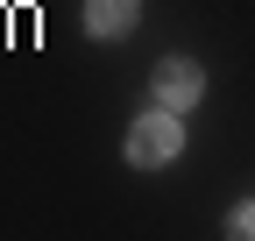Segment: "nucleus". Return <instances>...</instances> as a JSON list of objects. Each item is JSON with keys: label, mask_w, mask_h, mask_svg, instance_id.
I'll use <instances>...</instances> for the list:
<instances>
[{"label": "nucleus", "mask_w": 255, "mask_h": 241, "mask_svg": "<svg viewBox=\"0 0 255 241\" xmlns=\"http://www.w3.org/2000/svg\"><path fill=\"white\" fill-rule=\"evenodd\" d=\"M206 93V71L191 64V57H163L156 64V107H170V114H184L191 100Z\"/></svg>", "instance_id": "obj_2"}, {"label": "nucleus", "mask_w": 255, "mask_h": 241, "mask_svg": "<svg viewBox=\"0 0 255 241\" xmlns=\"http://www.w3.org/2000/svg\"><path fill=\"white\" fill-rule=\"evenodd\" d=\"M227 234H255V206H241V213L227 220Z\"/></svg>", "instance_id": "obj_4"}, {"label": "nucleus", "mask_w": 255, "mask_h": 241, "mask_svg": "<svg viewBox=\"0 0 255 241\" xmlns=\"http://www.w3.org/2000/svg\"><path fill=\"white\" fill-rule=\"evenodd\" d=\"M135 21H142V7H135V0H85V28H92V36H100V43L128 36V28H135Z\"/></svg>", "instance_id": "obj_3"}, {"label": "nucleus", "mask_w": 255, "mask_h": 241, "mask_svg": "<svg viewBox=\"0 0 255 241\" xmlns=\"http://www.w3.org/2000/svg\"><path fill=\"white\" fill-rule=\"evenodd\" d=\"M177 149H184V128H177L170 107H156V114H142L128 128V163H170Z\"/></svg>", "instance_id": "obj_1"}]
</instances>
